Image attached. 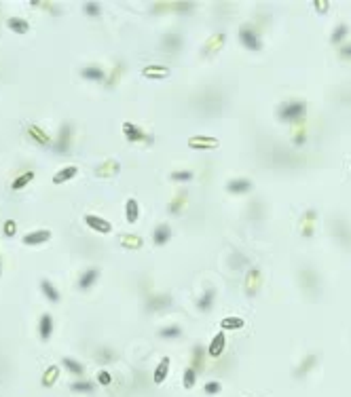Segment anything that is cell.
Instances as JSON below:
<instances>
[{
	"label": "cell",
	"instance_id": "obj_1",
	"mask_svg": "<svg viewBox=\"0 0 351 397\" xmlns=\"http://www.w3.org/2000/svg\"><path fill=\"white\" fill-rule=\"evenodd\" d=\"M305 112H307V104L299 102V99H292V102H286V104L279 106L277 117L284 123H299V121H303Z\"/></svg>",
	"mask_w": 351,
	"mask_h": 397
},
{
	"label": "cell",
	"instance_id": "obj_2",
	"mask_svg": "<svg viewBox=\"0 0 351 397\" xmlns=\"http://www.w3.org/2000/svg\"><path fill=\"white\" fill-rule=\"evenodd\" d=\"M239 42H241V47H246L248 51H260L262 49V40H260L256 27L252 23H241L239 25Z\"/></svg>",
	"mask_w": 351,
	"mask_h": 397
},
{
	"label": "cell",
	"instance_id": "obj_3",
	"mask_svg": "<svg viewBox=\"0 0 351 397\" xmlns=\"http://www.w3.org/2000/svg\"><path fill=\"white\" fill-rule=\"evenodd\" d=\"M70 144H72V125H70V123H62L58 139H55V144H53V150L60 152V154H66L70 150Z\"/></svg>",
	"mask_w": 351,
	"mask_h": 397
},
{
	"label": "cell",
	"instance_id": "obj_4",
	"mask_svg": "<svg viewBox=\"0 0 351 397\" xmlns=\"http://www.w3.org/2000/svg\"><path fill=\"white\" fill-rule=\"evenodd\" d=\"M123 135L127 137L129 141H133V144H138V141H146V144H150L152 141V135L146 133L144 129H140V127L136 123H123Z\"/></svg>",
	"mask_w": 351,
	"mask_h": 397
},
{
	"label": "cell",
	"instance_id": "obj_5",
	"mask_svg": "<svg viewBox=\"0 0 351 397\" xmlns=\"http://www.w3.org/2000/svg\"><path fill=\"white\" fill-rule=\"evenodd\" d=\"M299 279H301V286H303L305 292H309V294H317L319 292V283H317L319 277H317V273L313 271V268H303Z\"/></svg>",
	"mask_w": 351,
	"mask_h": 397
},
{
	"label": "cell",
	"instance_id": "obj_6",
	"mask_svg": "<svg viewBox=\"0 0 351 397\" xmlns=\"http://www.w3.org/2000/svg\"><path fill=\"white\" fill-rule=\"evenodd\" d=\"M172 304V296L170 294H152L146 298V310L148 313H157L161 308H167Z\"/></svg>",
	"mask_w": 351,
	"mask_h": 397
},
{
	"label": "cell",
	"instance_id": "obj_7",
	"mask_svg": "<svg viewBox=\"0 0 351 397\" xmlns=\"http://www.w3.org/2000/svg\"><path fill=\"white\" fill-rule=\"evenodd\" d=\"M220 146V141L216 137H207V135H193L188 139V148L193 150H214Z\"/></svg>",
	"mask_w": 351,
	"mask_h": 397
},
{
	"label": "cell",
	"instance_id": "obj_8",
	"mask_svg": "<svg viewBox=\"0 0 351 397\" xmlns=\"http://www.w3.org/2000/svg\"><path fill=\"white\" fill-rule=\"evenodd\" d=\"M315 365H317V355H315V353H309V355H307L305 359H301V363H299L296 367H294L292 376L296 378V380H301V378H305L309 372H311Z\"/></svg>",
	"mask_w": 351,
	"mask_h": 397
},
{
	"label": "cell",
	"instance_id": "obj_9",
	"mask_svg": "<svg viewBox=\"0 0 351 397\" xmlns=\"http://www.w3.org/2000/svg\"><path fill=\"white\" fill-rule=\"evenodd\" d=\"M224 349H227V334H224V330H220V332L212 338V343H209V347H207V355L212 357V359H218L222 353H224Z\"/></svg>",
	"mask_w": 351,
	"mask_h": 397
},
{
	"label": "cell",
	"instance_id": "obj_10",
	"mask_svg": "<svg viewBox=\"0 0 351 397\" xmlns=\"http://www.w3.org/2000/svg\"><path fill=\"white\" fill-rule=\"evenodd\" d=\"M172 241V226L170 224H157L154 226V231H152V243L161 247V245H167Z\"/></svg>",
	"mask_w": 351,
	"mask_h": 397
},
{
	"label": "cell",
	"instance_id": "obj_11",
	"mask_svg": "<svg viewBox=\"0 0 351 397\" xmlns=\"http://www.w3.org/2000/svg\"><path fill=\"white\" fill-rule=\"evenodd\" d=\"M85 224L89 226L91 231H95V233H102V235H108V233H112V224H110L108 220L100 218V216L87 214V216H85Z\"/></svg>",
	"mask_w": 351,
	"mask_h": 397
},
{
	"label": "cell",
	"instance_id": "obj_12",
	"mask_svg": "<svg viewBox=\"0 0 351 397\" xmlns=\"http://www.w3.org/2000/svg\"><path fill=\"white\" fill-rule=\"evenodd\" d=\"M121 172V163L117 159H106L102 165L95 167V176L97 178H112Z\"/></svg>",
	"mask_w": 351,
	"mask_h": 397
},
{
	"label": "cell",
	"instance_id": "obj_13",
	"mask_svg": "<svg viewBox=\"0 0 351 397\" xmlns=\"http://www.w3.org/2000/svg\"><path fill=\"white\" fill-rule=\"evenodd\" d=\"M97 277H100V268H95V266L87 268V271L83 273V275H78V290H83V292L91 290V288L95 286Z\"/></svg>",
	"mask_w": 351,
	"mask_h": 397
},
{
	"label": "cell",
	"instance_id": "obj_14",
	"mask_svg": "<svg viewBox=\"0 0 351 397\" xmlns=\"http://www.w3.org/2000/svg\"><path fill=\"white\" fill-rule=\"evenodd\" d=\"M53 334V315L51 313H43L38 319V336L43 343H49V338Z\"/></svg>",
	"mask_w": 351,
	"mask_h": 397
},
{
	"label": "cell",
	"instance_id": "obj_15",
	"mask_svg": "<svg viewBox=\"0 0 351 397\" xmlns=\"http://www.w3.org/2000/svg\"><path fill=\"white\" fill-rule=\"evenodd\" d=\"M25 133L30 135V137L36 141L38 146H49V144H51V137H49V133H47L45 129H40V127H38V125H34V123H30V125L25 127Z\"/></svg>",
	"mask_w": 351,
	"mask_h": 397
},
{
	"label": "cell",
	"instance_id": "obj_16",
	"mask_svg": "<svg viewBox=\"0 0 351 397\" xmlns=\"http://www.w3.org/2000/svg\"><path fill=\"white\" fill-rule=\"evenodd\" d=\"M170 365H172V359L170 357H163L157 367H154V374H152V382L154 385H163V382L167 380V376H170Z\"/></svg>",
	"mask_w": 351,
	"mask_h": 397
},
{
	"label": "cell",
	"instance_id": "obj_17",
	"mask_svg": "<svg viewBox=\"0 0 351 397\" xmlns=\"http://www.w3.org/2000/svg\"><path fill=\"white\" fill-rule=\"evenodd\" d=\"M161 47H163V51H167V53H178L182 47H184V38H182L180 34H165L163 36V42H161Z\"/></svg>",
	"mask_w": 351,
	"mask_h": 397
},
{
	"label": "cell",
	"instance_id": "obj_18",
	"mask_svg": "<svg viewBox=\"0 0 351 397\" xmlns=\"http://www.w3.org/2000/svg\"><path fill=\"white\" fill-rule=\"evenodd\" d=\"M227 190L231 194H246L252 190V180L248 178H235V180H229L227 182Z\"/></svg>",
	"mask_w": 351,
	"mask_h": 397
},
{
	"label": "cell",
	"instance_id": "obj_19",
	"mask_svg": "<svg viewBox=\"0 0 351 397\" xmlns=\"http://www.w3.org/2000/svg\"><path fill=\"white\" fill-rule=\"evenodd\" d=\"M51 239V231L43 229V231H34V233H25L23 235V243L25 245H43Z\"/></svg>",
	"mask_w": 351,
	"mask_h": 397
},
{
	"label": "cell",
	"instance_id": "obj_20",
	"mask_svg": "<svg viewBox=\"0 0 351 397\" xmlns=\"http://www.w3.org/2000/svg\"><path fill=\"white\" fill-rule=\"evenodd\" d=\"M205 355H207V349L203 345H195L193 351H191V367H195L197 372H201L203 363H205Z\"/></svg>",
	"mask_w": 351,
	"mask_h": 397
},
{
	"label": "cell",
	"instance_id": "obj_21",
	"mask_svg": "<svg viewBox=\"0 0 351 397\" xmlns=\"http://www.w3.org/2000/svg\"><path fill=\"white\" fill-rule=\"evenodd\" d=\"M260 281H262L260 271H258V268H252V271L246 275V294H248V296H254V294L258 292Z\"/></svg>",
	"mask_w": 351,
	"mask_h": 397
},
{
	"label": "cell",
	"instance_id": "obj_22",
	"mask_svg": "<svg viewBox=\"0 0 351 397\" xmlns=\"http://www.w3.org/2000/svg\"><path fill=\"white\" fill-rule=\"evenodd\" d=\"M214 302H216V290H214V288H207V290L197 298V308L201 310V313H207V310L214 306Z\"/></svg>",
	"mask_w": 351,
	"mask_h": 397
},
{
	"label": "cell",
	"instance_id": "obj_23",
	"mask_svg": "<svg viewBox=\"0 0 351 397\" xmlns=\"http://www.w3.org/2000/svg\"><path fill=\"white\" fill-rule=\"evenodd\" d=\"M315 220H317V211H315V209H307L305 216H303V229H301V235H303V237L309 239V237L313 235Z\"/></svg>",
	"mask_w": 351,
	"mask_h": 397
},
{
	"label": "cell",
	"instance_id": "obj_24",
	"mask_svg": "<svg viewBox=\"0 0 351 397\" xmlns=\"http://www.w3.org/2000/svg\"><path fill=\"white\" fill-rule=\"evenodd\" d=\"M334 235L345 247H351V226L347 222H336L334 224Z\"/></svg>",
	"mask_w": 351,
	"mask_h": 397
},
{
	"label": "cell",
	"instance_id": "obj_25",
	"mask_svg": "<svg viewBox=\"0 0 351 397\" xmlns=\"http://www.w3.org/2000/svg\"><path fill=\"white\" fill-rule=\"evenodd\" d=\"M80 76L85 78V80H95V82H100V80H104L106 78V72L100 68V66H85L80 70Z\"/></svg>",
	"mask_w": 351,
	"mask_h": 397
},
{
	"label": "cell",
	"instance_id": "obj_26",
	"mask_svg": "<svg viewBox=\"0 0 351 397\" xmlns=\"http://www.w3.org/2000/svg\"><path fill=\"white\" fill-rule=\"evenodd\" d=\"M40 290H43V294H45V298H47L49 302H60V300H62V292L55 288L49 279H43V281H40Z\"/></svg>",
	"mask_w": 351,
	"mask_h": 397
},
{
	"label": "cell",
	"instance_id": "obj_27",
	"mask_svg": "<svg viewBox=\"0 0 351 397\" xmlns=\"http://www.w3.org/2000/svg\"><path fill=\"white\" fill-rule=\"evenodd\" d=\"M76 174H78V167L76 165H68V167H62L58 174L53 176V184H64V182H68V180H72V178H76Z\"/></svg>",
	"mask_w": 351,
	"mask_h": 397
},
{
	"label": "cell",
	"instance_id": "obj_28",
	"mask_svg": "<svg viewBox=\"0 0 351 397\" xmlns=\"http://www.w3.org/2000/svg\"><path fill=\"white\" fill-rule=\"evenodd\" d=\"M186 198H188V190H180L178 194H176V198L174 201L167 205V211H170L172 216H178L182 209H184V205H186Z\"/></svg>",
	"mask_w": 351,
	"mask_h": 397
},
{
	"label": "cell",
	"instance_id": "obj_29",
	"mask_svg": "<svg viewBox=\"0 0 351 397\" xmlns=\"http://www.w3.org/2000/svg\"><path fill=\"white\" fill-rule=\"evenodd\" d=\"M125 218H127L129 224H136L140 220V203L138 198H127V203H125Z\"/></svg>",
	"mask_w": 351,
	"mask_h": 397
},
{
	"label": "cell",
	"instance_id": "obj_30",
	"mask_svg": "<svg viewBox=\"0 0 351 397\" xmlns=\"http://www.w3.org/2000/svg\"><path fill=\"white\" fill-rule=\"evenodd\" d=\"M58 378H60V365H49L43 374V378H40V385L45 389H51L55 382H58Z\"/></svg>",
	"mask_w": 351,
	"mask_h": 397
},
{
	"label": "cell",
	"instance_id": "obj_31",
	"mask_svg": "<svg viewBox=\"0 0 351 397\" xmlns=\"http://www.w3.org/2000/svg\"><path fill=\"white\" fill-rule=\"evenodd\" d=\"M142 74L146 76V78H167V76H170V68H167V66H146L144 70H142Z\"/></svg>",
	"mask_w": 351,
	"mask_h": 397
},
{
	"label": "cell",
	"instance_id": "obj_32",
	"mask_svg": "<svg viewBox=\"0 0 351 397\" xmlns=\"http://www.w3.org/2000/svg\"><path fill=\"white\" fill-rule=\"evenodd\" d=\"M224 40H227V36L224 34H216V36H212L207 40V45H205V49H203V53L205 55H212V53H218L222 47H224Z\"/></svg>",
	"mask_w": 351,
	"mask_h": 397
},
{
	"label": "cell",
	"instance_id": "obj_33",
	"mask_svg": "<svg viewBox=\"0 0 351 397\" xmlns=\"http://www.w3.org/2000/svg\"><path fill=\"white\" fill-rule=\"evenodd\" d=\"M7 25H9V30L15 32V34H28L30 32V23H28L25 19H21V17H11L7 21Z\"/></svg>",
	"mask_w": 351,
	"mask_h": 397
},
{
	"label": "cell",
	"instance_id": "obj_34",
	"mask_svg": "<svg viewBox=\"0 0 351 397\" xmlns=\"http://www.w3.org/2000/svg\"><path fill=\"white\" fill-rule=\"evenodd\" d=\"M121 245L125 249H142L144 241L140 235H121Z\"/></svg>",
	"mask_w": 351,
	"mask_h": 397
},
{
	"label": "cell",
	"instance_id": "obj_35",
	"mask_svg": "<svg viewBox=\"0 0 351 397\" xmlns=\"http://www.w3.org/2000/svg\"><path fill=\"white\" fill-rule=\"evenodd\" d=\"M62 365H64L72 376H78V378H80L83 374H85V367H83V363L76 361V359H72V357H64V359H62Z\"/></svg>",
	"mask_w": 351,
	"mask_h": 397
},
{
	"label": "cell",
	"instance_id": "obj_36",
	"mask_svg": "<svg viewBox=\"0 0 351 397\" xmlns=\"http://www.w3.org/2000/svg\"><path fill=\"white\" fill-rule=\"evenodd\" d=\"M246 325V321L241 319V317H224V319H220V328L227 332V330H241Z\"/></svg>",
	"mask_w": 351,
	"mask_h": 397
},
{
	"label": "cell",
	"instance_id": "obj_37",
	"mask_svg": "<svg viewBox=\"0 0 351 397\" xmlns=\"http://www.w3.org/2000/svg\"><path fill=\"white\" fill-rule=\"evenodd\" d=\"M32 180H34V172H25V174L17 176L15 180L11 182V188H13V190H23Z\"/></svg>",
	"mask_w": 351,
	"mask_h": 397
},
{
	"label": "cell",
	"instance_id": "obj_38",
	"mask_svg": "<svg viewBox=\"0 0 351 397\" xmlns=\"http://www.w3.org/2000/svg\"><path fill=\"white\" fill-rule=\"evenodd\" d=\"M197 370L195 367H184V374H182V385H184V389H193L195 385H197Z\"/></svg>",
	"mask_w": 351,
	"mask_h": 397
},
{
	"label": "cell",
	"instance_id": "obj_39",
	"mask_svg": "<svg viewBox=\"0 0 351 397\" xmlns=\"http://www.w3.org/2000/svg\"><path fill=\"white\" fill-rule=\"evenodd\" d=\"M115 357H117V353L112 351L110 347H100L95 351V359L100 363H110V361H115Z\"/></svg>",
	"mask_w": 351,
	"mask_h": 397
},
{
	"label": "cell",
	"instance_id": "obj_40",
	"mask_svg": "<svg viewBox=\"0 0 351 397\" xmlns=\"http://www.w3.org/2000/svg\"><path fill=\"white\" fill-rule=\"evenodd\" d=\"M347 34H349V25L347 23H339L334 27V32H332V36H330V40H332V45H341V42L347 38Z\"/></svg>",
	"mask_w": 351,
	"mask_h": 397
},
{
	"label": "cell",
	"instance_id": "obj_41",
	"mask_svg": "<svg viewBox=\"0 0 351 397\" xmlns=\"http://www.w3.org/2000/svg\"><path fill=\"white\" fill-rule=\"evenodd\" d=\"M95 389V385L91 380H83V378H78V380H74L72 385H70V391H74V393H91Z\"/></svg>",
	"mask_w": 351,
	"mask_h": 397
},
{
	"label": "cell",
	"instance_id": "obj_42",
	"mask_svg": "<svg viewBox=\"0 0 351 397\" xmlns=\"http://www.w3.org/2000/svg\"><path fill=\"white\" fill-rule=\"evenodd\" d=\"M159 336L161 338H167V340L180 338L182 336V328H180V325H165L163 330H159Z\"/></svg>",
	"mask_w": 351,
	"mask_h": 397
},
{
	"label": "cell",
	"instance_id": "obj_43",
	"mask_svg": "<svg viewBox=\"0 0 351 397\" xmlns=\"http://www.w3.org/2000/svg\"><path fill=\"white\" fill-rule=\"evenodd\" d=\"M220 391H222V385H220L218 380H207L205 385H203V393L205 395H218Z\"/></svg>",
	"mask_w": 351,
	"mask_h": 397
},
{
	"label": "cell",
	"instance_id": "obj_44",
	"mask_svg": "<svg viewBox=\"0 0 351 397\" xmlns=\"http://www.w3.org/2000/svg\"><path fill=\"white\" fill-rule=\"evenodd\" d=\"M170 178H172L174 182H191V180L195 178V174L191 172V169H182V172H174Z\"/></svg>",
	"mask_w": 351,
	"mask_h": 397
},
{
	"label": "cell",
	"instance_id": "obj_45",
	"mask_svg": "<svg viewBox=\"0 0 351 397\" xmlns=\"http://www.w3.org/2000/svg\"><path fill=\"white\" fill-rule=\"evenodd\" d=\"M83 11H85V15H89V17H97L102 13V9H100V5H97V3H85Z\"/></svg>",
	"mask_w": 351,
	"mask_h": 397
},
{
	"label": "cell",
	"instance_id": "obj_46",
	"mask_svg": "<svg viewBox=\"0 0 351 397\" xmlns=\"http://www.w3.org/2000/svg\"><path fill=\"white\" fill-rule=\"evenodd\" d=\"M95 378H97V382H100L102 387H110V385H112V374H110L108 370H100Z\"/></svg>",
	"mask_w": 351,
	"mask_h": 397
},
{
	"label": "cell",
	"instance_id": "obj_47",
	"mask_svg": "<svg viewBox=\"0 0 351 397\" xmlns=\"http://www.w3.org/2000/svg\"><path fill=\"white\" fill-rule=\"evenodd\" d=\"M5 235L7 237H15L17 235V222L15 220H7L5 222Z\"/></svg>",
	"mask_w": 351,
	"mask_h": 397
},
{
	"label": "cell",
	"instance_id": "obj_48",
	"mask_svg": "<svg viewBox=\"0 0 351 397\" xmlns=\"http://www.w3.org/2000/svg\"><path fill=\"white\" fill-rule=\"evenodd\" d=\"M123 74V64H119L117 66V70H115V74H112L108 80H106V87L110 89V87H115V82H117V76H121Z\"/></svg>",
	"mask_w": 351,
	"mask_h": 397
},
{
	"label": "cell",
	"instance_id": "obj_49",
	"mask_svg": "<svg viewBox=\"0 0 351 397\" xmlns=\"http://www.w3.org/2000/svg\"><path fill=\"white\" fill-rule=\"evenodd\" d=\"M174 11H180V13H184V11H193V3H174L172 7Z\"/></svg>",
	"mask_w": 351,
	"mask_h": 397
},
{
	"label": "cell",
	"instance_id": "obj_50",
	"mask_svg": "<svg viewBox=\"0 0 351 397\" xmlns=\"http://www.w3.org/2000/svg\"><path fill=\"white\" fill-rule=\"evenodd\" d=\"M313 5L317 7V11H319V13H326V11H328V5H330V3H328V0H315Z\"/></svg>",
	"mask_w": 351,
	"mask_h": 397
},
{
	"label": "cell",
	"instance_id": "obj_51",
	"mask_svg": "<svg viewBox=\"0 0 351 397\" xmlns=\"http://www.w3.org/2000/svg\"><path fill=\"white\" fill-rule=\"evenodd\" d=\"M233 266H235V268H237V266H250V260L237 253V256H235V264H233Z\"/></svg>",
	"mask_w": 351,
	"mask_h": 397
},
{
	"label": "cell",
	"instance_id": "obj_52",
	"mask_svg": "<svg viewBox=\"0 0 351 397\" xmlns=\"http://www.w3.org/2000/svg\"><path fill=\"white\" fill-rule=\"evenodd\" d=\"M341 58H345V60H351V42L349 45H345V47H341Z\"/></svg>",
	"mask_w": 351,
	"mask_h": 397
}]
</instances>
